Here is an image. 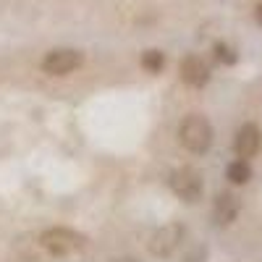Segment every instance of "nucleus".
<instances>
[{"mask_svg": "<svg viewBox=\"0 0 262 262\" xmlns=\"http://www.w3.org/2000/svg\"><path fill=\"white\" fill-rule=\"evenodd\" d=\"M179 139H181V144L189 152H194V155H205V152L210 149V144H212V126H210V121L205 116L194 113V116L184 118V123L179 128Z\"/></svg>", "mask_w": 262, "mask_h": 262, "instance_id": "f257e3e1", "label": "nucleus"}, {"mask_svg": "<svg viewBox=\"0 0 262 262\" xmlns=\"http://www.w3.org/2000/svg\"><path fill=\"white\" fill-rule=\"evenodd\" d=\"M39 244L53 257H69V254H76L84 249V236L71 228H48L39 236Z\"/></svg>", "mask_w": 262, "mask_h": 262, "instance_id": "f03ea898", "label": "nucleus"}, {"mask_svg": "<svg viewBox=\"0 0 262 262\" xmlns=\"http://www.w3.org/2000/svg\"><path fill=\"white\" fill-rule=\"evenodd\" d=\"M170 189L173 194L179 196V200L184 202H196V200H202V176H200V170H194V168H179V170H173V176H170Z\"/></svg>", "mask_w": 262, "mask_h": 262, "instance_id": "7ed1b4c3", "label": "nucleus"}, {"mask_svg": "<svg viewBox=\"0 0 262 262\" xmlns=\"http://www.w3.org/2000/svg\"><path fill=\"white\" fill-rule=\"evenodd\" d=\"M81 66V53L71 50V48H60V50H50L42 60V71L50 76H66L71 74L74 69Z\"/></svg>", "mask_w": 262, "mask_h": 262, "instance_id": "20e7f679", "label": "nucleus"}, {"mask_svg": "<svg viewBox=\"0 0 262 262\" xmlns=\"http://www.w3.org/2000/svg\"><path fill=\"white\" fill-rule=\"evenodd\" d=\"M184 238V228L179 223H168L163 228H158L155 233L149 236V252L155 257H170L173 252H176V247L181 244Z\"/></svg>", "mask_w": 262, "mask_h": 262, "instance_id": "39448f33", "label": "nucleus"}, {"mask_svg": "<svg viewBox=\"0 0 262 262\" xmlns=\"http://www.w3.org/2000/svg\"><path fill=\"white\" fill-rule=\"evenodd\" d=\"M259 147H262V131L254 123H244L242 128H238L236 139H233V149H236L238 160L254 158L257 152H259Z\"/></svg>", "mask_w": 262, "mask_h": 262, "instance_id": "423d86ee", "label": "nucleus"}, {"mask_svg": "<svg viewBox=\"0 0 262 262\" xmlns=\"http://www.w3.org/2000/svg\"><path fill=\"white\" fill-rule=\"evenodd\" d=\"M181 79L189 84V86H205L210 81V69L205 66L202 58H196V55H189L181 60Z\"/></svg>", "mask_w": 262, "mask_h": 262, "instance_id": "0eeeda50", "label": "nucleus"}, {"mask_svg": "<svg viewBox=\"0 0 262 262\" xmlns=\"http://www.w3.org/2000/svg\"><path fill=\"white\" fill-rule=\"evenodd\" d=\"M236 215H238V200L233 194H221L215 200V217H217V223H233L236 221Z\"/></svg>", "mask_w": 262, "mask_h": 262, "instance_id": "6e6552de", "label": "nucleus"}, {"mask_svg": "<svg viewBox=\"0 0 262 262\" xmlns=\"http://www.w3.org/2000/svg\"><path fill=\"white\" fill-rule=\"evenodd\" d=\"M228 179H231L233 184H247V181L252 179L249 163H247V160H233V163L228 165Z\"/></svg>", "mask_w": 262, "mask_h": 262, "instance_id": "1a4fd4ad", "label": "nucleus"}, {"mask_svg": "<svg viewBox=\"0 0 262 262\" xmlns=\"http://www.w3.org/2000/svg\"><path fill=\"white\" fill-rule=\"evenodd\" d=\"M142 66H144L147 71L158 74V71H163V66H165V55H163L160 50H147V53L142 55Z\"/></svg>", "mask_w": 262, "mask_h": 262, "instance_id": "9d476101", "label": "nucleus"}, {"mask_svg": "<svg viewBox=\"0 0 262 262\" xmlns=\"http://www.w3.org/2000/svg\"><path fill=\"white\" fill-rule=\"evenodd\" d=\"M215 53H217V60H223V63H233V60H236V55H233L226 45H217Z\"/></svg>", "mask_w": 262, "mask_h": 262, "instance_id": "9b49d317", "label": "nucleus"}, {"mask_svg": "<svg viewBox=\"0 0 262 262\" xmlns=\"http://www.w3.org/2000/svg\"><path fill=\"white\" fill-rule=\"evenodd\" d=\"M254 16H257V21H259V24H262V3L254 8Z\"/></svg>", "mask_w": 262, "mask_h": 262, "instance_id": "f8f14e48", "label": "nucleus"}, {"mask_svg": "<svg viewBox=\"0 0 262 262\" xmlns=\"http://www.w3.org/2000/svg\"><path fill=\"white\" fill-rule=\"evenodd\" d=\"M116 262H137V259H116Z\"/></svg>", "mask_w": 262, "mask_h": 262, "instance_id": "ddd939ff", "label": "nucleus"}]
</instances>
